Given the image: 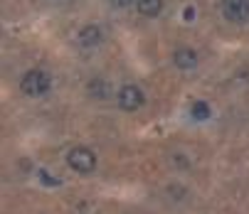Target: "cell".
<instances>
[{"label": "cell", "instance_id": "1", "mask_svg": "<svg viewBox=\"0 0 249 214\" xmlns=\"http://www.w3.org/2000/svg\"><path fill=\"white\" fill-rule=\"evenodd\" d=\"M50 86H52V79H50L47 71H42V69H30V71H25L22 79H20V91L25 96H30V99L45 96L50 91Z\"/></svg>", "mask_w": 249, "mask_h": 214}, {"label": "cell", "instance_id": "2", "mask_svg": "<svg viewBox=\"0 0 249 214\" xmlns=\"http://www.w3.org/2000/svg\"><path fill=\"white\" fill-rule=\"evenodd\" d=\"M67 163H69V167H72V170H77L82 175H89L96 167V155L89 148H72V150L67 153Z\"/></svg>", "mask_w": 249, "mask_h": 214}, {"label": "cell", "instance_id": "3", "mask_svg": "<svg viewBox=\"0 0 249 214\" xmlns=\"http://www.w3.org/2000/svg\"><path fill=\"white\" fill-rule=\"evenodd\" d=\"M116 101H119V106L124 111H138L141 106H143V101H146V94L141 91L136 84H126V86L119 89Z\"/></svg>", "mask_w": 249, "mask_h": 214}, {"label": "cell", "instance_id": "4", "mask_svg": "<svg viewBox=\"0 0 249 214\" xmlns=\"http://www.w3.org/2000/svg\"><path fill=\"white\" fill-rule=\"evenodd\" d=\"M222 15L230 22H247L249 20V0H222Z\"/></svg>", "mask_w": 249, "mask_h": 214}, {"label": "cell", "instance_id": "5", "mask_svg": "<svg viewBox=\"0 0 249 214\" xmlns=\"http://www.w3.org/2000/svg\"><path fill=\"white\" fill-rule=\"evenodd\" d=\"M173 62L178 69H183V71H190L197 66V52L190 49V47H180L175 54H173Z\"/></svg>", "mask_w": 249, "mask_h": 214}, {"label": "cell", "instance_id": "6", "mask_svg": "<svg viewBox=\"0 0 249 214\" xmlns=\"http://www.w3.org/2000/svg\"><path fill=\"white\" fill-rule=\"evenodd\" d=\"M101 40H104V32L96 25H87L79 30V45L82 47H96V45H101Z\"/></svg>", "mask_w": 249, "mask_h": 214}, {"label": "cell", "instance_id": "7", "mask_svg": "<svg viewBox=\"0 0 249 214\" xmlns=\"http://www.w3.org/2000/svg\"><path fill=\"white\" fill-rule=\"evenodd\" d=\"M136 8L143 17H156L163 10V0H136Z\"/></svg>", "mask_w": 249, "mask_h": 214}, {"label": "cell", "instance_id": "8", "mask_svg": "<svg viewBox=\"0 0 249 214\" xmlns=\"http://www.w3.org/2000/svg\"><path fill=\"white\" fill-rule=\"evenodd\" d=\"M87 94L91 96V99H106L109 96V82H104V79H91L89 84H87Z\"/></svg>", "mask_w": 249, "mask_h": 214}, {"label": "cell", "instance_id": "9", "mask_svg": "<svg viewBox=\"0 0 249 214\" xmlns=\"http://www.w3.org/2000/svg\"><path fill=\"white\" fill-rule=\"evenodd\" d=\"M207 114H210V109H207V103L197 101V103L193 106V116H195V118H207Z\"/></svg>", "mask_w": 249, "mask_h": 214}, {"label": "cell", "instance_id": "10", "mask_svg": "<svg viewBox=\"0 0 249 214\" xmlns=\"http://www.w3.org/2000/svg\"><path fill=\"white\" fill-rule=\"evenodd\" d=\"M106 3H111L114 8H128L133 0H106Z\"/></svg>", "mask_w": 249, "mask_h": 214}]
</instances>
